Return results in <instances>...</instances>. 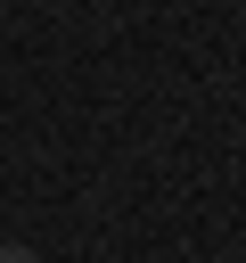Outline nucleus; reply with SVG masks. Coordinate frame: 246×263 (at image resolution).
I'll list each match as a JSON object with an SVG mask.
<instances>
[{
    "label": "nucleus",
    "mask_w": 246,
    "mask_h": 263,
    "mask_svg": "<svg viewBox=\"0 0 246 263\" xmlns=\"http://www.w3.org/2000/svg\"><path fill=\"white\" fill-rule=\"evenodd\" d=\"M0 263H41V255L33 247H0Z\"/></svg>",
    "instance_id": "1"
}]
</instances>
